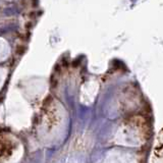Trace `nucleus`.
<instances>
[{"instance_id": "nucleus-1", "label": "nucleus", "mask_w": 163, "mask_h": 163, "mask_svg": "<svg viewBox=\"0 0 163 163\" xmlns=\"http://www.w3.org/2000/svg\"><path fill=\"white\" fill-rule=\"evenodd\" d=\"M4 14H6L7 16H13V15H16L18 14V9L15 7H7L4 9Z\"/></svg>"}]
</instances>
